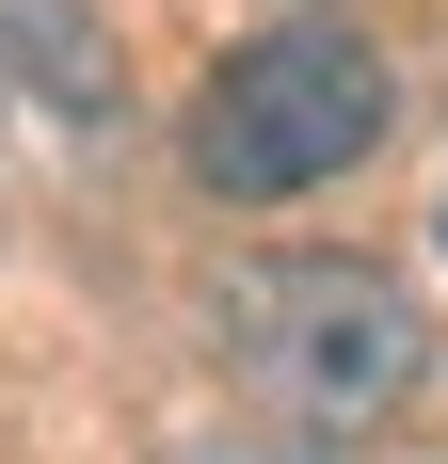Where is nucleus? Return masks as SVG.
Wrapping results in <instances>:
<instances>
[{
  "label": "nucleus",
  "instance_id": "nucleus-1",
  "mask_svg": "<svg viewBox=\"0 0 448 464\" xmlns=\"http://www.w3.org/2000/svg\"><path fill=\"white\" fill-rule=\"evenodd\" d=\"M224 353L288 432H401L433 384V321L385 256H257L224 288Z\"/></svg>",
  "mask_w": 448,
  "mask_h": 464
},
{
  "label": "nucleus",
  "instance_id": "nucleus-2",
  "mask_svg": "<svg viewBox=\"0 0 448 464\" xmlns=\"http://www.w3.org/2000/svg\"><path fill=\"white\" fill-rule=\"evenodd\" d=\"M368 144H385V48L336 33V16H272V33H240L209 81H192V112H177L192 192H224V208H288V192L353 177Z\"/></svg>",
  "mask_w": 448,
  "mask_h": 464
},
{
  "label": "nucleus",
  "instance_id": "nucleus-3",
  "mask_svg": "<svg viewBox=\"0 0 448 464\" xmlns=\"http://www.w3.org/2000/svg\"><path fill=\"white\" fill-rule=\"evenodd\" d=\"M209 464H305V449H209Z\"/></svg>",
  "mask_w": 448,
  "mask_h": 464
},
{
  "label": "nucleus",
  "instance_id": "nucleus-4",
  "mask_svg": "<svg viewBox=\"0 0 448 464\" xmlns=\"http://www.w3.org/2000/svg\"><path fill=\"white\" fill-rule=\"evenodd\" d=\"M433 240H448V208H433Z\"/></svg>",
  "mask_w": 448,
  "mask_h": 464
}]
</instances>
